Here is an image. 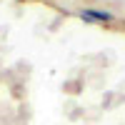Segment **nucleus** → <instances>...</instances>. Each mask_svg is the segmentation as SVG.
I'll return each instance as SVG.
<instances>
[{"label": "nucleus", "mask_w": 125, "mask_h": 125, "mask_svg": "<svg viewBox=\"0 0 125 125\" xmlns=\"http://www.w3.org/2000/svg\"><path fill=\"white\" fill-rule=\"evenodd\" d=\"M80 18L88 20V23H98V25H108V23L115 20L113 13H108V10H98V8H85V10H80Z\"/></svg>", "instance_id": "nucleus-1"}]
</instances>
